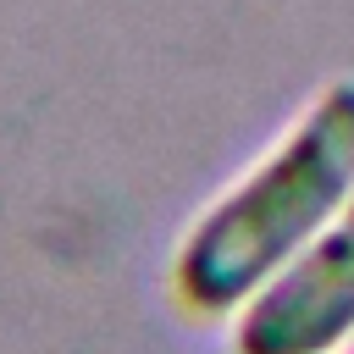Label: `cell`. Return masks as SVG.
<instances>
[{"mask_svg": "<svg viewBox=\"0 0 354 354\" xmlns=\"http://www.w3.org/2000/svg\"><path fill=\"white\" fill-rule=\"evenodd\" d=\"M354 194V77L332 83L293 133L227 194L177 249V293L194 310H232L271 282Z\"/></svg>", "mask_w": 354, "mask_h": 354, "instance_id": "cell-1", "label": "cell"}, {"mask_svg": "<svg viewBox=\"0 0 354 354\" xmlns=\"http://www.w3.org/2000/svg\"><path fill=\"white\" fill-rule=\"evenodd\" d=\"M354 332V194L348 205L243 299L238 354H332Z\"/></svg>", "mask_w": 354, "mask_h": 354, "instance_id": "cell-2", "label": "cell"}, {"mask_svg": "<svg viewBox=\"0 0 354 354\" xmlns=\"http://www.w3.org/2000/svg\"><path fill=\"white\" fill-rule=\"evenodd\" d=\"M348 354H354V332H348Z\"/></svg>", "mask_w": 354, "mask_h": 354, "instance_id": "cell-3", "label": "cell"}]
</instances>
